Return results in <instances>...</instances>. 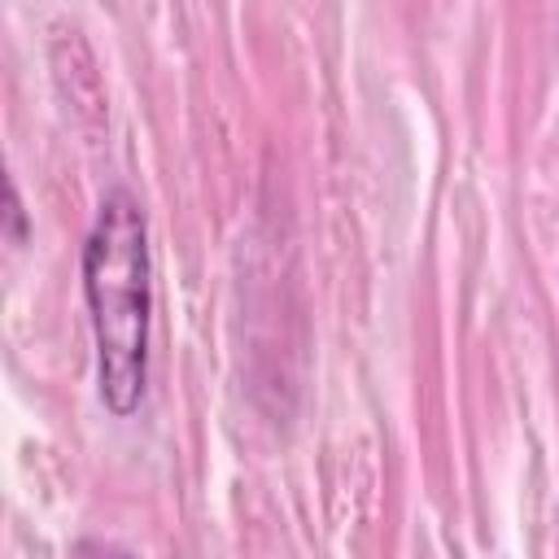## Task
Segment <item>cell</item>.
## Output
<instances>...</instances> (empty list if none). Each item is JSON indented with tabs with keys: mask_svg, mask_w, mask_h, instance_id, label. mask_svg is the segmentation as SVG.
Returning a JSON list of instances; mask_svg holds the SVG:
<instances>
[{
	"mask_svg": "<svg viewBox=\"0 0 559 559\" xmlns=\"http://www.w3.org/2000/svg\"><path fill=\"white\" fill-rule=\"evenodd\" d=\"M83 297L96 341V389L109 415L140 411L148 389L153 253L140 201L127 188L105 192L83 240Z\"/></svg>",
	"mask_w": 559,
	"mask_h": 559,
	"instance_id": "cell-1",
	"label": "cell"
},
{
	"mask_svg": "<svg viewBox=\"0 0 559 559\" xmlns=\"http://www.w3.org/2000/svg\"><path fill=\"white\" fill-rule=\"evenodd\" d=\"M4 231H9V245H22V240H26V210H22V201H17L13 179H9V188H4Z\"/></svg>",
	"mask_w": 559,
	"mask_h": 559,
	"instance_id": "cell-2",
	"label": "cell"
}]
</instances>
